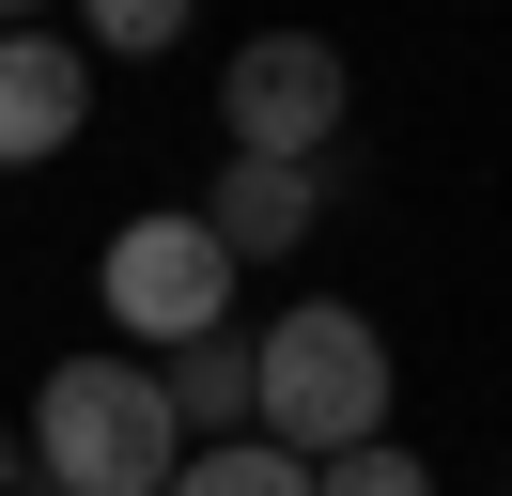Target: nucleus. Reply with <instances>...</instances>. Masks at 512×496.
Masks as SVG:
<instances>
[{
  "label": "nucleus",
  "instance_id": "1",
  "mask_svg": "<svg viewBox=\"0 0 512 496\" xmlns=\"http://www.w3.org/2000/svg\"><path fill=\"white\" fill-rule=\"evenodd\" d=\"M388 388H404V372H388V326L342 310V295H295L280 326H249V434L295 450V465L388 434Z\"/></svg>",
  "mask_w": 512,
  "mask_h": 496
},
{
  "label": "nucleus",
  "instance_id": "2",
  "mask_svg": "<svg viewBox=\"0 0 512 496\" xmlns=\"http://www.w3.org/2000/svg\"><path fill=\"white\" fill-rule=\"evenodd\" d=\"M32 465H47V496H171V465H187V434H171V388H156V357H63L32 388Z\"/></svg>",
  "mask_w": 512,
  "mask_h": 496
},
{
  "label": "nucleus",
  "instance_id": "3",
  "mask_svg": "<svg viewBox=\"0 0 512 496\" xmlns=\"http://www.w3.org/2000/svg\"><path fill=\"white\" fill-rule=\"evenodd\" d=\"M94 310H109V341H125V357H171V341L233 326V248L202 233V202L125 217V233L94 248Z\"/></svg>",
  "mask_w": 512,
  "mask_h": 496
},
{
  "label": "nucleus",
  "instance_id": "4",
  "mask_svg": "<svg viewBox=\"0 0 512 496\" xmlns=\"http://www.w3.org/2000/svg\"><path fill=\"white\" fill-rule=\"evenodd\" d=\"M218 124L233 155H280V171H326L357 124V62L326 47V31H249V47L218 62Z\"/></svg>",
  "mask_w": 512,
  "mask_h": 496
},
{
  "label": "nucleus",
  "instance_id": "5",
  "mask_svg": "<svg viewBox=\"0 0 512 496\" xmlns=\"http://www.w3.org/2000/svg\"><path fill=\"white\" fill-rule=\"evenodd\" d=\"M94 124V47L63 16L47 31H0V171H47V155Z\"/></svg>",
  "mask_w": 512,
  "mask_h": 496
},
{
  "label": "nucleus",
  "instance_id": "6",
  "mask_svg": "<svg viewBox=\"0 0 512 496\" xmlns=\"http://www.w3.org/2000/svg\"><path fill=\"white\" fill-rule=\"evenodd\" d=\"M326 217V171H280V155H218V186H202V233L233 248V279L249 264H295Z\"/></svg>",
  "mask_w": 512,
  "mask_h": 496
},
{
  "label": "nucleus",
  "instance_id": "7",
  "mask_svg": "<svg viewBox=\"0 0 512 496\" xmlns=\"http://www.w3.org/2000/svg\"><path fill=\"white\" fill-rule=\"evenodd\" d=\"M156 388H171V434H187V450L249 434V326H202V341H171V357H156Z\"/></svg>",
  "mask_w": 512,
  "mask_h": 496
},
{
  "label": "nucleus",
  "instance_id": "8",
  "mask_svg": "<svg viewBox=\"0 0 512 496\" xmlns=\"http://www.w3.org/2000/svg\"><path fill=\"white\" fill-rule=\"evenodd\" d=\"M171 496H311V465H295V450H264V434H218V450H187V465H171Z\"/></svg>",
  "mask_w": 512,
  "mask_h": 496
},
{
  "label": "nucleus",
  "instance_id": "9",
  "mask_svg": "<svg viewBox=\"0 0 512 496\" xmlns=\"http://www.w3.org/2000/svg\"><path fill=\"white\" fill-rule=\"evenodd\" d=\"M63 16L94 31V62H156V47H187L202 0H63Z\"/></svg>",
  "mask_w": 512,
  "mask_h": 496
},
{
  "label": "nucleus",
  "instance_id": "10",
  "mask_svg": "<svg viewBox=\"0 0 512 496\" xmlns=\"http://www.w3.org/2000/svg\"><path fill=\"white\" fill-rule=\"evenodd\" d=\"M311 496H435V465H419L404 434H357V450H326V465H311Z\"/></svg>",
  "mask_w": 512,
  "mask_h": 496
},
{
  "label": "nucleus",
  "instance_id": "11",
  "mask_svg": "<svg viewBox=\"0 0 512 496\" xmlns=\"http://www.w3.org/2000/svg\"><path fill=\"white\" fill-rule=\"evenodd\" d=\"M47 16H63V0H0V31H47Z\"/></svg>",
  "mask_w": 512,
  "mask_h": 496
},
{
  "label": "nucleus",
  "instance_id": "12",
  "mask_svg": "<svg viewBox=\"0 0 512 496\" xmlns=\"http://www.w3.org/2000/svg\"><path fill=\"white\" fill-rule=\"evenodd\" d=\"M0 465H16V434H0Z\"/></svg>",
  "mask_w": 512,
  "mask_h": 496
}]
</instances>
